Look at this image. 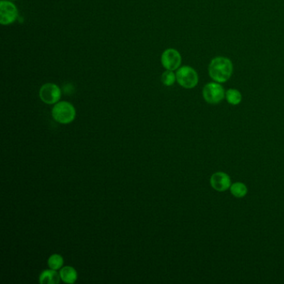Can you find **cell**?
Segmentation results:
<instances>
[{
    "mask_svg": "<svg viewBox=\"0 0 284 284\" xmlns=\"http://www.w3.org/2000/svg\"><path fill=\"white\" fill-rule=\"evenodd\" d=\"M52 116L56 122L68 124L75 119L76 110L70 102L61 101L55 103L54 108H52Z\"/></svg>",
    "mask_w": 284,
    "mask_h": 284,
    "instance_id": "7a4b0ae2",
    "label": "cell"
},
{
    "mask_svg": "<svg viewBox=\"0 0 284 284\" xmlns=\"http://www.w3.org/2000/svg\"><path fill=\"white\" fill-rule=\"evenodd\" d=\"M210 184L214 190L225 192L230 188L232 181L228 174L223 172H217L211 176Z\"/></svg>",
    "mask_w": 284,
    "mask_h": 284,
    "instance_id": "ba28073f",
    "label": "cell"
},
{
    "mask_svg": "<svg viewBox=\"0 0 284 284\" xmlns=\"http://www.w3.org/2000/svg\"><path fill=\"white\" fill-rule=\"evenodd\" d=\"M161 81H162V84L167 86V87L174 85V82L177 81L176 74H174V71L166 70L162 73V76H161Z\"/></svg>",
    "mask_w": 284,
    "mask_h": 284,
    "instance_id": "5bb4252c",
    "label": "cell"
},
{
    "mask_svg": "<svg viewBox=\"0 0 284 284\" xmlns=\"http://www.w3.org/2000/svg\"><path fill=\"white\" fill-rule=\"evenodd\" d=\"M60 274L57 270H44L40 276L41 284H58L60 282Z\"/></svg>",
    "mask_w": 284,
    "mask_h": 284,
    "instance_id": "9c48e42d",
    "label": "cell"
},
{
    "mask_svg": "<svg viewBox=\"0 0 284 284\" xmlns=\"http://www.w3.org/2000/svg\"><path fill=\"white\" fill-rule=\"evenodd\" d=\"M233 65L229 59L223 56L214 58L208 66V74L214 82L223 83L230 80Z\"/></svg>",
    "mask_w": 284,
    "mask_h": 284,
    "instance_id": "6da1fadb",
    "label": "cell"
},
{
    "mask_svg": "<svg viewBox=\"0 0 284 284\" xmlns=\"http://www.w3.org/2000/svg\"><path fill=\"white\" fill-rule=\"evenodd\" d=\"M60 274L61 280L65 284H74L75 282L77 281V271L71 266H66V267H62L60 269Z\"/></svg>",
    "mask_w": 284,
    "mask_h": 284,
    "instance_id": "30bf717a",
    "label": "cell"
},
{
    "mask_svg": "<svg viewBox=\"0 0 284 284\" xmlns=\"http://www.w3.org/2000/svg\"><path fill=\"white\" fill-rule=\"evenodd\" d=\"M225 98L229 104L234 106L239 105L243 100L241 93L235 88H230L227 90L225 94Z\"/></svg>",
    "mask_w": 284,
    "mask_h": 284,
    "instance_id": "8fae6325",
    "label": "cell"
},
{
    "mask_svg": "<svg viewBox=\"0 0 284 284\" xmlns=\"http://www.w3.org/2000/svg\"><path fill=\"white\" fill-rule=\"evenodd\" d=\"M161 63L166 70H178L182 63L181 54L174 48H168L162 54Z\"/></svg>",
    "mask_w": 284,
    "mask_h": 284,
    "instance_id": "52a82bcc",
    "label": "cell"
},
{
    "mask_svg": "<svg viewBox=\"0 0 284 284\" xmlns=\"http://www.w3.org/2000/svg\"><path fill=\"white\" fill-rule=\"evenodd\" d=\"M230 192L233 196L238 199H242L247 193V186L243 183L237 182L231 185Z\"/></svg>",
    "mask_w": 284,
    "mask_h": 284,
    "instance_id": "7c38bea8",
    "label": "cell"
},
{
    "mask_svg": "<svg viewBox=\"0 0 284 284\" xmlns=\"http://www.w3.org/2000/svg\"><path fill=\"white\" fill-rule=\"evenodd\" d=\"M224 88L217 82H208L203 89V97L207 103L218 104L225 98Z\"/></svg>",
    "mask_w": 284,
    "mask_h": 284,
    "instance_id": "277c9868",
    "label": "cell"
},
{
    "mask_svg": "<svg viewBox=\"0 0 284 284\" xmlns=\"http://www.w3.org/2000/svg\"><path fill=\"white\" fill-rule=\"evenodd\" d=\"M40 100L47 104H55L61 98V90L57 84L48 82L43 84L40 90Z\"/></svg>",
    "mask_w": 284,
    "mask_h": 284,
    "instance_id": "8992f818",
    "label": "cell"
},
{
    "mask_svg": "<svg viewBox=\"0 0 284 284\" xmlns=\"http://www.w3.org/2000/svg\"><path fill=\"white\" fill-rule=\"evenodd\" d=\"M63 258L62 256L57 253L52 254L48 259V267H50V269L60 270L63 267Z\"/></svg>",
    "mask_w": 284,
    "mask_h": 284,
    "instance_id": "4fadbf2b",
    "label": "cell"
},
{
    "mask_svg": "<svg viewBox=\"0 0 284 284\" xmlns=\"http://www.w3.org/2000/svg\"><path fill=\"white\" fill-rule=\"evenodd\" d=\"M177 82L183 88L191 89L199 83V75L196 70L190 66H183L177 70Z\"/></svg>",
    "mask_w": 284,
    "mask_h": 284,
    "instance_id": "3957f363",
    "label": "cell"
},
{
    "mask_svg": "<svg viewBox=\"0 0 284 284\" xmlns=\"http://www.w3.org/2000/svg\"><path fill=\"white\" fill-rule=\"evenodd\" d=\"M13 1H14V0H13Z\"/></svg>",
    "mask_w": 284,
    "mask_h": 284,
    "instance_id": "9a60e30c",
    "label": "cell"
},
{
    "mask_svg": "<svg viewBox=\"0 0 284 284\" xmlns=\"http://www.w3.org/2000/svg\"><path fill=\"white\" fill-rule=\"evenodd\" d=\"M18 17L19 11L15 4L6 0L0 2V23L2 25H9L15 23Z\"/></svg>",
    "mask_w": 284,
    "mask_h": 284,
    "instance_id": "5b68a950",
    "label": "cell"
}]
</instances>
